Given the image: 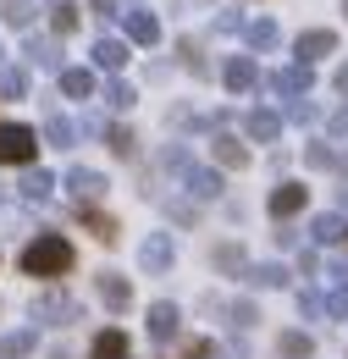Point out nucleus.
Instances as JSON below:
<instances>
[{"instance_id": "nucleus-8", "label": "nucleus", "mask_w": 348, "mask_h": 359, "mask_svg": "<svg viewBox=\"0 0 348 359\" xmlns=\"http://www.w3.org/2000/svg\"><path fill=\"white\" fill-rule=\"evenodd\" d=\"M304 199H309L304 182H282V188L271 194V205H265V210H271L276 222H288V216H299V210H304Z\"/></svg>"}, {"instance_id": "nucleus-24", "label": "nucleus", "mask_w": 348, "mask_h": 359, "mask_svg": "<svg viewBox=\"0 0 348 359\" xmlns=\"http://www.w3.org/2000/svg\"><path fill=\"white\" fill-rule=\"evenodd\" d=\"M78 216H83V226L100 238V243H116V222L105 216V210H94V205H78Z\"/></svg>"}, {"instance_id": "nucleus-22", "label": "nucleus", "mask_w": 348, "mask_h": 359, "mask_svg": "<svg viewBox=\"0 0 348 359\" xmlns=\"http://www.w3.org/2000/svg\"><path fill=\"white\" fill-rule=\"evenodd\" d=\"M61 94L67 100H88L94 94V72L88 67H61Z\"/></svg>"}, {"instance_id": "nucleus-27", "label": "nucleus", "mask_w": 348, "mask_h": 359, "mask_svg": "<svg viewBox=\"0 0 348 359\" xmlns=\"http://www.w3.org/2000/svg\"><path fill=\"white\" fill-rule=\"evenodd\" d=\"M210 266L227 271V276H243V271H249V260H243V249H238V243H221L216 255H210Z\"/></svg>"}, {"instance_id": "nucleus-3", "label": "nucleus", "mask_w": 348, "mask_h": 359, "mask_svg": "<svg viewBox=\"0 0 348 359\" xmlns=\"http://www.w3.org/2000/svg\"><path fill=\"white\" fill-rule=\"evenodd\" d=\"M122 28H128V45H138V50H149L161 39V22H155L149 6H128V11H122Z\"/></svg>"}, {"instance_id": "nucleus-38", "label": "nucleus", "mask_w": 348, "mask_h": 359, "mask_svg": "<svg viewBox=\"0 0 348 359\" xmlns=\"http://www.w3.org/2000/svg\"><path fill=\"white\" fill-rule=\"evenodd\" d=\"M299 315H326V299H321V293H299Z\"/></svg>"}, {"instance_id": "nucleus-14", "label": "nucleus", "mask_w": 348, "mask_h": 359, "mask_svg": "<svg viewBox=\"0 0 348 359\" xmlns=\"http://www.w3.org/2000/svg\"><path fill=\"white\" fill-rule=\"evenodd\" d=\"M182 188H188L194 199H216V194H221V172H210V166H188V172H182Z\"/></svg>"}, {"instance_id": "nucleus-33", "label": "nucleus", "mask_w": 348, "mask_h": 359, "mask_svg": "<svg viewBox=\"0 0 348 359\" xmlns=\"http://www.w3.org/2000/svg\"><path fill=\"white\" fill-rule=\"evenodd\" d=\"M288 122H299V128L321 122V105H315V100H288Z\"/></svg>"}, {"instance_id": "nucleus-40", "label": "nucleus", "mask_w": 348, "mask_h": 359, "mask_svg": "<svg viewBox=\"0 0 348 359\" xmlns=\"http://www.w3.org/2000/svg\"><path fill=\"white\" fill-rule=\"evenodd\" d=\"M210 354H216V343H205V337H194V343L182 348V359H210Z\"/></svg>"}, {"instance_id": "nucleus-36", "label": "nucleus", "mask_w": 348, "mask_h": 359, "mask_svg": "<svg viewBox=\"0 0 348 359\" xmlns=\"http://www.w3.org/2000/svg\"><path fill=\"white\" fill-rule=\"evenodd\" d=\"M304 161H309V166H321V172H332V166H337L332 144H309V149H304Z\"/></svg>"}, {"instance_id": "nucleus-12", "label": "nucleus", "mask_w": 348, "mask_h": 359, "mask_svg": "<svg viewBox=\"0 0 348 359\" xmlns=\"http://www.w3.org/2000/svg\"><path fill=\"white\" fill-rule=\"evenodd\" d=\"M243 133L255 138V144H276V133H282V116H276V111H260V105H255V111L243 116Z\"/></svg>"}, {"instance_id": "nucleus-46", "label": "nucleus", "mask_w": 348, "mask_h": 359, "mask_svg": "<svg viewBox=\"0 0 348 359\" xmlns=\"http://www.w3.org/2000/svg\"><path fill=\"white\" fill-rule=\"evenodd\" d=\"M343 11H348V0H343Z\"/></svg>"}, {"instance_id": "nucleus-31", "label": "nucleus", "mask_w": 348, "mask_h": 359, "mask_svg": "<svg viewBox=\"0 0 348 359\" xmlns=\"http://www.w3.org/2000/svg\"><path fill=\"white\" fill-rule=\"evenodd\" d=\"M22 354H34V332H6L0 337V359H22Z\"/></svg>"}, {"instance_id": "nucleus-10", "label": "nucleus", "mask_w": 348, "mask_h": 359, "mask_svg": "<svg viewBox=\"0 0 348 359\" xmlns=\"http://www.w3.org/2000/svg\"><path fill=\"white\" fill-rule=\"evenodd\" d=\"M299 61H321V55H332V50H337V34H332V28H309V34H299Z\"/></svg>"}, {"instance_id": "nucleus-35", "label": "nucleus", "mask_w": 348, "mask_h": 359, "mask_svg": "<svg viewBox=\"0 0 348 359\" xmlns=\"http://www.w3.org/2000/svg\"><path fill=\"white\" fill-rule=\"evenodd\" d=\"M177 55H182V67H188V72H199V78L210 72V67H205V55H199V45H194V39H182V45H177Z\"/></svg>"}, {"instance_id": "nucleus-43", "label": "nucleus", "mask_w": 348, "mask_h": 359, "mask_svg": "<svg viewBox=\"0 0 348 359\" xmlns=\"http://www.w3.org/2000/svg\"><path fill=\"white\" fill-rule=\"evenodd\" d=\"M94 17H122V11H116V0H94Z\"/></svg>"}, {"instance_id": "nucleus-17", "label": "nucleus", "mask_w": 348, "mask_h": 359, "mask_svg": "<svg viewBox=\"0 0 348 359\" xmlns=\"http://www.w3.org/2000/svg\"><path fill=\"white\" fill-rule=\"evenodd\" d=\"M210 155H216L221 166H232V172H238V166H249V149H243V138H232V133H216V138H210Z\"/></svg>"}, {"instance_id": "nucleus-20", "label": "nucleus", "mask_w": 348, "mask_h": 359, "mask_svg": "<svg viewBox=\"0 0 348 359\" xmlns=\"http://www.w3.org/2000/svg\"><path fill=\"white\" fill-rule=\"evenodd\" d=\"M309 238H315V243H343V238H348V222L337 216V210H326V216H315V222H309Z\"/></svg>"}, {"instance_id": "nucleus-4", "label": "nucleus", "mask_w": 348, "mask_h": 359, "mask_svg": "<svg viewBox=\"0 0 348 359\" xmlns=\"http://www.w3.org/2000/svg\"><path fill=\"white\" fill-rule=\"evenodd\" d=\"M221 83L232 94H249V89H260L265 78H260V67H255V55H232V61L221 67Z\"/></svg>"}, {"instance_id": "nucleus-11", "label": "nucleus", "mask_w": 348, "mask_h": 359, "mask_svg": "<svg viewBox=\"0 0 348 359\" xmlns=\"http://www.w3.org/2000/svg\"><path fill=\"white\" fill-rule=\"evenodd\" d=\"M67 188H72V199H78V205H94V199L105 194V177H100V172H88V166H72V172H67Z\"/></svg>"}, {"instance_id": "nucleus-23", "label": "nucleus", "mask_w": 348, "mask_h": 359, "mask_svg": "<svg viewBox=\"0 0 348 359\" xmlns=\"http://www.w3.org/2000/svg\"><path fill=\"white\" fill-rule=\"evenodd\" d=\"M88 359H128V332H100L94 337V348H88Z\"/></svg>"}, {"instance_id": "nucleus-7", "label": "nucleus", "mask_w": 348, "mask_h": 359, "mask_svg": "<svg viewBox=\"0 0 348 359\" xmlns=\"http://www.w3.org/2000/svg\"><path fill=\"white\" fill-rule=\"evenodd\" d=\"M309 83H315V72H309L304 61H293V67H282V72L271 78V89L282 94V100H304V94H309Z\"/></svg>"}, {"instance_id": "nucleus-26", "label": "nucleus", "mask_w": 348, "mask_h": 359, "mask_svg": "<svg viewBox=\"0 0 348 359\" xmlns=\"http://www.w3.org/2000/svg\"><path fill=\"white\" fill-rule=\"evenodd\" d=\"M0 17H6L11 28H34V17H39V0H6V6H0Z\"/></svg>"}, {"instance_id": "nucleus-13", "label": "nucleus", "mask_w": 348, "mask_h": 359, "mask_svg": "<svg viewBox=\"0 0 348 359\" xmlns=\"http://www.w3.org/2000/svg\"><path fill=\"white\" fill-rule=\"evenodd\" d=\"M22 55H28L34 67H44V72H55V78H61V45H55V39H39V34H28Z\"/></svg>"}, {"instance_id": "nucleus-28", "label": "nucleus", "mask_w": 348, "mask_h": 359, "mask_svg": "<svg viewBox=\"0 0 348 359\" xmlns=\"http://www.w3.org/2000/svg\"><path fill=\"white\" fill-rule=\"evenodd\" d=\"M0 100H28V72L22 67H0Z\"/></svg>"}, {"instance_id": "nucleus-1", "label": "nucleus", "mask_w": 348, "mask_h": 359, "mask_svg": "<svg viewBox=\"0 0 348 359\" xmlns=\"http://www.w3.org/2000/svg\"><path fill=\"white\" fill-rule=\"evenodd\" d=\"M72 260H78V255H72V243H67L61 232H39V238L22 249V271H28V276H67Z\"/></svg>"}, {"instance_id": "nucleus-16", "label": "nucleus", "mask_w": 348, "mask_h": 359, "mask_svg": "<svg viewBox=\"0 0 348 359\" xmlns=\"http://www.w3.org/2000/svg\"><path fill=\"white\" fill-rule=\"evenodd\" d=\"M94 67L100 72H122L128 67V39H94Z\"/></svg>"}, {"instance_id": "nucleus-9", "label": "nucleus", "mask_w": 348, "mask_h": 359, "mask_svg": "<svg viewBox=\"0 0 348 359\" xmlns=\"http://www.w3.org/2000/svg\"><path fill=\"white\" fill-rule=\"evenodd\" d=\"M100 299H105V310H128L133 304V282L128 276H116V271H100Z\"/></svg>"}, {"instance_id": "nucleus-21", "label": "nucleus", "mask_w": 348, "mask_h": 359, "mask_svg": "<svg viewBox=\"0 0 348 359\" xmlns=\"http://www.w3.org/2000/svg\"><path fill=\"white\" fill-rule=\"evenodd\" d=\"M17 194L39 205V199H50V194H55V177H50V172H39V166H28V172H22V182H17Z\"/></svg>"}, {"instance_id": "nucleus-2", "label": "nucleus", "mask_w": 348, "mask_h": 359, "mask_svg": "<svg viewBox=\"0 0 348 359\" xmlns=\"http://www.w3.org/2000/svg\"><path fill=\"white\" fill-rule=\"evenodd\" d=\"M39 161V133L28 122H0V166H34Z\"/></svg>"}, {"instance_id": "nucleus-41", "label": "nucleus", "mask_w": 348, "mask_h": 359, "mask_svg": "<svg viewBox=\"0 0 348 359\" xmlns=\"http://www.w3.org/2000/svg\"><path fill=\"white\" fill-rule=\"evenodd\" d=\"M216 28H221V34H243V17H238V11H221Z\"/></svg>"}, {"instance_id": "nucleus-30", "label": "nucleus", "mask_w": 348, "mask_h": 359, "mask_svg": "<svg viewBox=\"0 0 348 359\" xmlns=\"http://www.w3.org/2000/svg\"><path fill=\"white\" fill-rule=\"evenodd\" d=\"M133 100H138V89H133L128 78H111V83H105V105H111V111H133Z\"/></svg>"}, {"instance_id": "nucleus-39", "label": "nucleus", "mask_w": 348, "mask_h": 359, "mask_svg": "<svg viewBox=\"0 0 348 359\" xmlns=\"http://www.w3.org/2000/svg\"><path fill=\"white\" fill-rule=\"evenodd\" d=\"M227 315H232V326H255V320H260V315H255V304H232Z\"/></svg>"}, {"instance_id": "nucleus-44", "label": "nucleus", "mask_w": 348, "mask_h": 359, "mask_svg": "<svg viewBox=\"0 0 348 359\" xmlns=\"http://www.w3.org/2000/svg\"><path fill=\"white\" fill-rule=\"evenodd\" d=\"M332 83H337V94H348V61L337 67V78H332Z\"/></svg>"}, {"instance_id": "nucleus-32", "label": "nucleus", "mask_w": 348, "mask_h": 359, "mask_svg": "<svg viewBox=\"0 0 348 359\" xmlns=\"http://www.w3.org/2000/svg\"><path fill=\"white\" fill-rule=\"evenodd\" d=\"M105 144H111V155H122V161H128L133 149H138V138H133V128H105Z\"/></svg>"}, {"instance_id": "nucleus-45", "label": "nucleus", "mask_w": 348, "mask_h": 359, "mask_svg": "<svg viewBox=\"0 0 348 359\" xmlns=\"http://www.w3.org/2000/svg\"><path fill=\"white\" fill-rule=\"evenodd\" d=\"M343 205H348V188H343Z\"/></svg>"}, {"instance_id": "nucleus-5", "label": "nucleus", "mask_w": 348, "mask_h": 359, "mask_svg": "<svg viewBox=\"0 0 348 359\" xmlns=\"http://www.w3.org/2000/svg\"><path fill=\"white\" fill-rule=\"evenodd\" d=\"M34 320L67 326V320H78V299H67V293H39V299H34Z\"/></svg>"}, {"instance_id": "nucleus-34", "label": "nucleus", "mask_w": 348, "mask_h": 359, "mask_svg": "<svg viewBox=\"0 0 348 359\" xmlns=\"http://www.w3.org/2000/svg\"><path fill=\"white\" fill-rule=\"evenodd\" d=\"M282 354H288V359H309V354H315V343H309L304 332H288V337H282Z\"/></svg>"}, {"instance_id": "nucleus-19", "label": "nucleus", "mask_w": 348, "mask_h": 359, "mask_svg": "<svg viewBox=\"0 0 348 359\" xmlns=\"http://www.w3.org/2000/svg\"><path fill=\"white\" fill-rule=\"evenodd\" d=\"M78 22H83V11H78L72 0H55V6H50V34H55V39L78 34Z\"/></svg>"}, {"instance_id": "nucleus-6", "label": "nucleus", "mask_w": 348, "mask_h": 359, "mask_svg": "<svg viewBox=\"0 0 348 359\" xmlns=\"http://www.w3.org/2000/svg\"><path fill=\"white\" fill-rule=\"evenodd\" d=\"M172 232H149L144 243H138V266L144 271H172Z\"/></svg>"}, {"instance_id": "nucleus-18", "label": "nucleus", "mask_w": 348, "mask_h": 359, "mask_svg": "<svg viewBox=\"0 0 348 359\" xmlns=\"http://www.w3.org/2000/svg\"><path fill=\"white\" fill-rule=\"evenodd\" d=\"M177 326H182L177 304H155V310H149V337H155V343H172Z\"/></svg>"}, {"instance_id": "nucleus-15", "label": "nucleus", "mask_w": 348, "mask_h": 359, "mask_svg": "<svg viewBox=\"0 0 348 359\" xmlns=\"http://www.w3.org/2000/svg\"><path fill=\"white\" fill-rule=\"evenodd\" d=\"M243 39H249V50H276L282 45V28H276V22H271V17H255V22H243Z\"/></svg>"}, {"instance_id": "nucleus-42", "label": "nucleus", "mask_w": 348, "mask_h": 359, "mask_svg": "<svg viewBox=\"0 0 348 359\" xmlns=\"http://www.w3.org/2000/svg\"><path fill=\"white\" fill-rule=\"evenodd\" d=\"M326 128H332V138H348V105H343V111H332V122H326Z\"/></svg>"}, {"instance_id": "nucleus-37", "label": "nucleus", "mask_w": 348, "mask_h": 359, "mask_svg": "<svg viewBox=\"0 0 348 359\" xmlns=\"http://www.w3.org/2000/svg\"><path fill=\"white\" fill-rule=\"evenodd\" d=\"M326 315H332V320H348V282L332 293V299H326Z\"/></svg>"}, {"instance_id": "nucleus-29", "label": "nucleus", "mask_w": 348, "mask_h": 359, "mask_svg": "<svg viewBox=\"0 0 348 359\" xmlns=\"http://www.w3.org/2000/svg\"><path fill=\"white\" fill-rule=\"evenodd\" d=\"M44 138H50V149H72L78 122H67V116H50V122H44Z\"/></svg>"}, {"instance_id": "nucleus-25", "label": "nucleus", "mask_w": 348, "mask_h": 359, "mask_svg": "<svg viewBox=\"0 0 348 359\" xmlns=\"http://www.w3.org/2000/svg\"><path fill=\"white\" fill-rule=\"evenodd\" d=\"M243 282H255V287H288V266H276V260L249 266V271H243Z\"/></svg>"}]
</instances>
